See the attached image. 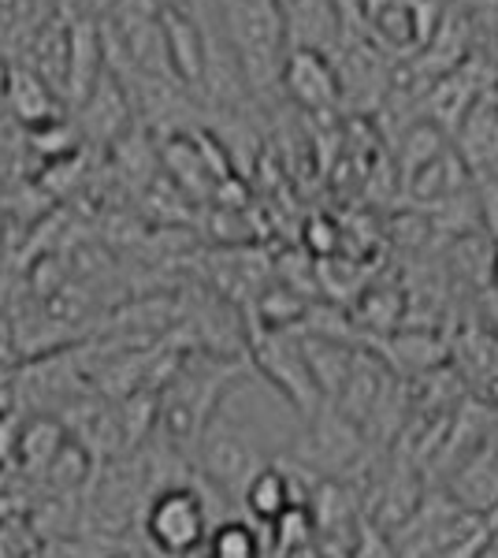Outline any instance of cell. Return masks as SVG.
<instances>
[{
  "instance_id": "cell-11",
  "label": "cell",
  "mask_w": 498,
  "mask_h": 558,
  "mask_svg": "<svg viewBox=\"0 0 498 558\" xmlns=\"http://www.w3.org/2000/svg\"><path fill=\"white\" fill-rule=\"evenodd\" d=\"M447 495L469 514L491 518L498 510V444H479L473 454L461 458Z\"/></svg>"
},
{
  "instance_id": "cell-7",
  "label": "cell",
  "mask_w": 498,
  "mask_h": 558,
  "mask_svg": "<svg viewBox=\"0 0 498 558\" xmlns=\"http://www.w3.org/2000/svg\"><path fill=\"white\" fill-rule=\"evenodd\" d=\"M160 38H165L168 71L179 86L197 89L205 75V26L202 15L175 0H160Z\"/></svg>"
},
{
  "instance_id": "cell-9",
  "label": "cell",
  "mask_w": 498,
  "mask_h": 558,
  "mask_svg": "<svg viewBox=\"0 0 498 558\" xmlns=\"http://www.w3.org/2000/svg\"><path fill=\"white\" fill-rule=\"evenodd\" d=\"M283 26H287V49H309V52H324V57H335L342 38H347L331 0H287Z\"/></svg>"
},
{
  "instance_id": "cell-22",
  "label": "cell",
  "mask_w": 498,
  "mask_h": 558,
  "mask_svg": "<svg viewBox=\"0 0 498 558\" xmlns=\"http://www.w3.org/2000/svg\"><path fill=\"white\" fill-rule=\"evenodd\" d=\"M461 4H465V15L473 23L476 38L498 45V0H461Z\"/></svg>"
},
{
  "instance_id": "cell-1",
  "label": "cell",
  "mask_w": 498,
  "mask_h": 558,
  "mask_svg": "<svg viewBox=\"0 0 498 558\" xmlns=\"http://www.w3.org/2000/svg\"><path fill=\"white\" fill-rule=\"evenodd\" d=\"M242 376L239 362L228 357H197V362H183L171 373L168 384L157 391V432L160 439L186 462L194 458V447L202 432L212 425L220 413L223 399Z\"/></svg>"
},
{
  "instance_id": "cell-14",
  "label": "cell",
  "mask_w": 498,
  "mask_h": 558,
  "mask_svg": "<svg viewBox=\"0 0 498 558\" xmlns=\"http://www.w3.org/2000/svg\"><path fill=\"white\" fill-rule=\"evenodd\" d=\"M239 502L250 510L253 521H260V525H276V521L283 518L294 502H305V495L294 488L291 470H279V465L268 462L265 470L246 484V492H242Z\"/></svg>"
},
{
  "instance_id": "cell-17",
  "label": "cell",
  "mask_w": 498,
  "mask_h": 558,
  "mask_svg": "<svg viewBox=\"0 0 498 558\" xmlns=\"http://www.w3.org/2000/svg\"><path fill=\"white\" fill-rule=\"evenodd\" d=\"M78 142H83V134H78L75 123H68V120H49L31 131V146L49 160L71 157V153L78 149Z\"/></svg>"
},
{
  "instance_id": "cell-3",
  "label": "cell",
  "mask_w": 498,
  "mask_h": 558,
  "mask_svg": "<svg viewBox=\"0 0 498 558\" xmlns=\"http://www.w3.org/2000/svg\"><path fill=\"white\" fill-rule=\"evenodd\" d=\"M212 510L197 484H168L142 502V536L160 558H190L205 547Z\"/></svg>"
},
{
  "instance_id": "cell-21",
  "label": "cell",
  "mask_w": 498,
  "mask_h": 558,
  "mask_svg": "<svg viewBox=\"0 0 498 558\" xmlns=\"http://www.w3.org/2000/svg\"><path fill=\"white\" fill-rule=\"evenodd\" d=\"M394 347H402V362H413L416 368H436L442 357H447V350H442L439 339H428V336H402Z\"/></svg>"
},
{
  "instance_id": "cell-24",
  "label": "cell",
  "mask_w": 498,
  "mask_h": 558,
  "mask_svg": "<svg viewBox=\"0 0 498 558\" xmlns=\"http://www.w3.org/2000/svg\"><path fill=\"white\" fill-rule=\"evenodd\" d=\"M0 250H4V220H0Z\"/></svg>"
},
{
  "instance_id": "cell-20",
  "label": "cell",
  "mask_w": 498,
  "mask_h": 558,
  "mask_svg": "<svg viewBox=\"0 0 498 558\" xmlns=\"http://www.w3.org/2000/svg\"><path fill=\"white\" fill-rule=\"evenodd\" d=\"M495 547V533L487 521H479V525L473 529V533H465L461 539H454V544H447L442 551L428 555V558H487V551Z\"/></svg>"
},
{
  "instance_id": "cell-19",
  "label": "cell",
  "mask_w": 498,
  "mask_h": 558,
  "mask_svg": "<svg viewBox=\"0 0 498 558\" xmlns=\"http://www.w3.org/2000/svg\"><path fill=\"white\" fill-rule=\"evenodd\" d=\"M276 544L279 551H297L302 544H309V533H313V514L305 502H294L291 510H287L283 518L276 521Z\"/></svg>"
},
{
  "instance_id": "cell-6",
  "label": "cell",
  "mask_w": 498,
  "mask_h": 558,
  "mask_svg": "<svg viewBox=\"0 0 498 558\" xmlns=\"http://www.w3.org/2000/svg\"><path fill=\"white\" fill-rule=\"evenodd\" d=\"M297 465L313 470L320 481H335L339 473L353 470L365 458V432H361L347 413H339L331 402L305 421V436L297 444Z\"/></svg>"
},
{
  "instance_id": "cell-5",
  "label": "cell",
  "mask_w": 498,
  "mask_h": 558,
  "mask_svg": "<svg viewBox=\"0 0 498 558\" xmlns=\"http://www.w3.org/2000/svg\"><path fill=\"white\" fill-rule=\"evenodd\" d=\"M250 357H253V368H257V373L265 376V380L276 387L297 413H302V421H309L313 413L324 407L320 391H316L309 368H305L302 350H297V339L291 331L257 328L250 339Z\"/></svg>"
},
{
  "instance_id": "cell-13",
  "label": "cell",
  "mask_w": 498,
  "mask_h": 558,
  "mask_svg": "<svg viewBox=\"0 0 498 558\" xmlns=\"http://www.w3.org/2000/svg\"><path fill=\"white\" fill-rule=\"evenodd\" d=\"M78 120H83V138H97V142H116L131 120V97L120 78L105 68L101 83L89 89V97L78 105Z\"/></svg>"
},
{
  "instance_id": "cell-23",
  "label": "cell",
  "mask_w": 498,
  "mask_h": 558,
  "mask_svg": "<svg viewBox=\"0 0 498 558\" xmlns=\"http://www.w3.org/2000/svg\"><path fill=\"white\" fill-rule=\"evenodd\" d=\"M0 194H4V160H0Z\"/></svg>"
},
{
  "instance_id": "cell-12",
  "label": "cell",
  "mask_w": 498,
  "mask_h": 558,
  "mask_svg": "<svg viewBox=\"0 0 498 558\" xmlns=\"http://www.w3.org/2000/svg\"><path fill=\"white\" fill-rule=\"evenodd\" d=\"M4 105L23 128H41L49 120H60V97L52 94V86L45 83L38 71L12 64L4 71Z\"/></svg>"
},
{
  "instance_id": "cell-15",
  "label": "cell",
  "mask_w": 498,
  "mask_h": 558,
  "mask_svg": "<svg viewBox=\"0 0 498 558\" xmlns=\"http://www.w3.org/2000/svg\"><path fill=\"white\" fill-rule=\"evenodd\" d=\"M63 444H68V428H63L57 417H49V413H34V417H26L23 447H20V470L41 473L45 465L63 451Z\"/></svg>"
},
{
  "instance_id": "cell-2",
  "label": "cell",
  "mask_w": 498,
  "mask_h": 558,
  "mask_svg": "<svg viewBox=\"0 0 498 558\" xmlns=\"http://www.w3.org/2000/svg\"><path fill=\"white\" fill-rule=\"evenodd\" d=\"M212 12L246 89L265 94L279 86L283 60L291 52L279 0H212Z\"/></svg>"
},
{
  "instance_id": "cell-18",
  "label": "cell",
  "mask_w": 498,
  "mask_h": 558,
  "mask_svg": "<svg viewBox=\"0 0 498 558\" xmlns=\"http://www.w3.org/2000/svg\"><path fill=\"white\" fill-rule=\"evenodd\" d=\"M23 428H26V413H20L15 407L0 410V473L20 470Z\"/></svg>"
},
{
  "instance_id": "cell-16",
  "label": "cell",
  "mask_w": 498,
  "mask_h": 558,
  "mask_svg": "<svg viewBox=\"0 0 498 558\" xmlns=\"http://www.w3.org/2000/svg\"><path fill=\"white\" fill-rule=\"evenodd\" d=\"M202 555L205 558H265V547H260V536L250 521L228 518L208 529Z\"/></svg>"
},
{
  "instance_id": "cell-8",
  "label": "cell",
  "mask_w": 498,
  "mask_h": 558,
  "mask_svg": "<svg viewBox=\"0 0 498 558\" xmlns=\"http://www.w3.org/2000/svg\"><path fill=\"white\" fill-rule=\"evenodd\" d=\"M279 86L291 94V101L309 108V112H328L331 105H339V75H335L331 57H324V52H309V49L287 52Z\"/></svg>"
},
{
  "instance_id": "cell-25",
  "label": "cell",
  "mask_w": 498,
  "mask_h": 558,
  "mask_svg": "<svg viewBox=\"0 0 498 558\" xmlns=\"http://www.w3.org/2000/svg\"><path fill=\"white\" fill-rule=\"evenodd\" d=\"M495 276H498V265H495Z\"/></svg>"
},
{
  "instance_id": "cell-10",
  "label": "cell",
  "mask_w": 498,
  "mask_h": 558,
  "mask_svg": "<svg viewBox=\"0 0 498 558\" xmlns=\"http://www.w3.org/2000/svg\"><path fill=\"white\" fill-rule=\"evenodd\" d=\"M105 75V41L97 20H71L68 23V75H63V101L83 105L89 89Z\"/></svg>"
},
{
  "instance_id": "cell-4",
  "label": "cell",
  "mask_w": 498,
  "mask_h": 558,
  "mask_svg": "<svg viewBox=\"0 0 498 558\" xmlns=\"http://www.w3.org/2000/svg\"><path fill=\"white\" fill-rule=\"evenodd\" d=\"M202 481L216 495H228V499H242L246 484L268 465L260 444L253 439V432L242 421H231L223 413H216L212 425L202 432L194 447V458Z\"/></svg>"
}]
</instances>
